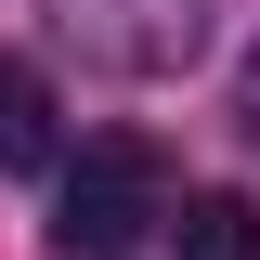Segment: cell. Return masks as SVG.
<instances>
[{
  "label": "cell",
  "mask_w": 260,
  "mask_h": 260,
  "mask_svg": "<svg viewBox=\"0 0 260 260\" xmlns=\"http://www.w3.org/2000/svg\"><path fill=\"white\" fill-rule=\"evenodd\" d=\"M143 221H169V156L143 143V130H91L78 143V169H65V260H104V247H130Z\"/></svg>",
  "instance_id": "obj_1"
},
{
  "label": "cell",
  "mask_w": 260,
  "mask_h": 260,
  "mask_svg": "<svg viewBox=\"0 0 260 260\" xmlns=\"http://www.w3.org/2000/svg\"><path fill=\"white\" fill-rule=\"evenodd\" d=\"M0 169H52V91H39V65H0Z\"/></svg>",
  "instance_id": "obj_3"
},
{
  "label": "cell",
  "mask_w": 260,
  "mask_h": 260,
  "mask_svg": "<svg viewBox=\"0 0 260 260\" xmlns=\"http://www.w3.org/2000/svg\"><path fill=\"white\" fill-rule=\"evenodd\" d=\"M247 130H260V78H247Z\"/></svg>",
  "instance_id": "obj_4"
},
{
  "label": "cell",
  "mask_w": 260,
  "mask_h": 260,
  "mask_svg": "<svg viewBox=\"0 0 260 260\" xmlns=\"http://www.w3.org/2000/svg\"><path fill=\"white\" fill-rule=\"evenodd\" d=\"M169 260H260V208L247 195H182L169 208Z\"/></svg>",
  "instance_id": "obj_2"
}]
</instances>
